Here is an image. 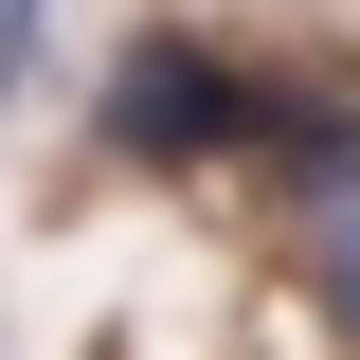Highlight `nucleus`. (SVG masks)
Masks as SVG:
<instances>
[{
  "instance_id": "f257e3e1",
  "label": "nucleus",
  "mask_w": 360,
  "mask_h": 360,
  "mask_svg": "<svg viewBox=\"0 0 360 360\" xmlns=\"http://www.w3.org/2000/svg\"><path fill=\"white\" fill-rule=\"evenodd\" d=\"M252 127H270V90L217 37H127L108 54V162H234Z\"/></svg>"
},
{
  "instance_id": "f03ea898",
  "label": "nucleus",
  "mask_w": 360,
  "mask_h": 360,
  "mask_svg": "<svg viewBox=\"0 0 360 360\" xmlns=\"http://www.w3.org/2000/svg\"><path fill=\"white\" fill-rule=\"evenodd\" d=\"M307 288H324V324L360 342V198H342V217H307Z\"/></svg>"
},
{
  "instance_id": "7ed1b4c3",
  "label": "nucleus",
  "mask_w": 360,
  "mask_h": 360,
  "mask_svg": "<svg viewBox=\"0 0 360 360\" xmlns=\"http://www.w3.org/2000/svg\"><path fill=\"white\" fill-rule=\"evenodd\" d=\"M18 37H37V0H0V90H18Z\"/></svg>"
}]
</instances>
